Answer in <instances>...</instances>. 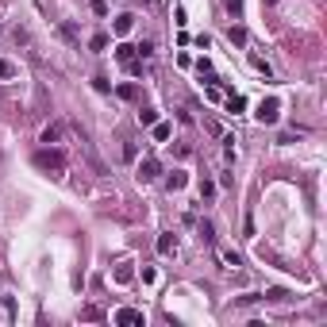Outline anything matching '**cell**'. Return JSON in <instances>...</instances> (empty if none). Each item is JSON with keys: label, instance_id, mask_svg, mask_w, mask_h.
Returning a JSON list of instances; mask_svg holds the SVG:
<instances>
[{"label": "cell", "instance_id": "6da1fadb", "mask_svg": "<svg viewBox=\"0 0 327 327\" xmlns=\"http://www.w3.org/2000/svg\"><path fill=\"white\" fill-rule=\"evenodd\" d=\"M35 165H39V169H54V173H62V169H65V150L43 147V150H35Z\"/></svg>", "mask_w": 327, "mask_h": 327}, {"label": "cell", "instance_id": "7a4b0ae2", "mask_svg": "<svg viewBox=\"0 0 327 327\" xmlns=\"http://www.w3.org/2000/svg\"><path fill=\"white\" fill-rule=\"evenodd\" d=\"M277 115H281V104H277V100H262L258 119H262V123H277Z\"/></svg>", "mask_w": 327, "mask_h": 327}, {"label": "cell", "instance_id": "3957f363", "mask_svg": "<svg viewBox=\"0 0 327 327\" xmlns=\"http://www.w3.org/2000/svg\"><path fill=\"white\" fill-rule=\"evenodd\" d=\"M158 173H162L158 158H143V162H139V177H143V181H154Z\"/></svg>", "mask_w": 327, "mask_h": 327}, {"label": "cell", "instance_id": "277c9868", "mask_svg": "<svg viewBox=\"0 0 327 327\" xmlns=\"http://www.w3.org/2000/svg\"><path fill=\"white\" fill-rule=\"evenodd\" d=\"M62 135H65V123H50V127L43 131V143H47V147H58Z\"/></svg>", "mask_w": 327, "mask_h": 327}, {"label": "cell", "instance_id": "5b68a950", "mask_svg": "<svg viewBox=\"0 0 327 327\" xmlns=\"http://www.w3.org/2000/svg\"><path fill=\"white\" fill-rule=\"evenodd\" d=\"M115 324H143V312H135V308H119V312H115Z\"/></svg>", "mask_w": 327, "mask_h": 327}, {"label": "cell", "instance_id": "8992f818", "mask_svg": "<svg viewBox=\"0 0 327 327\" xmlns=\"http://www.w3.org/2000/svg\"><path fill=\"white\" fill-rule=\"evenodd\" d=\"M115 58H119L123 65H131V62H135V47H127V43H119V47H115Z\"/></svg>", "mask_w": 327, "mask_h": 327}, {"label": "cell", "instance_id": "52a82bcc", "mask_svg": "<svg viewBox=\"0 0 327 327\" xmlns=\"http://www.w3.org/2000/svg\"><path fill=\"white\" fill-rule=\"evenodd\" d=\"M139 123H143V127H154V123H158V112L154 108H139Z\"/></svg>", "mask_w": 327, "mask_h": 327}, {"label": "cell", "instance_id": "ba28073f", "mask_svg": "<svg viewBox=\"0 0 327 327\" xmlns=\"http://www.w3.org/2000/svg\"><path fill=\"white\" fill-rule=\"evenodd\" d=\"M173 246H177V239H173L169 231H165V235H158V254H169Z\"/></svg>", "mask_w": 327, "mask_h": 327}, {"label": "cell", "instance_id": "9c48e42d", "mask_svg": "<svg viewBox=\"0 0 327 327\" xmlns=\"http://www.w3.org/2000/svg\"><path fill=\"white\" fill-rule=\"evenodd\" d=\"M131 19H135V16H119V19H115V35H127V31H131Z\"/></svg>", "mask_w": 327, "mask_h": 327}, {"label": "cell", "instance_id": "30bf717a", "mask_svg": "<svg viewBox=\"0 0 327 327\" xmlns=\"http://www.w3.org/2000/svg\"><path fill=\"white\" fill-rule=\"evenodd\" d=\"M227 39H231L235 47H243V43H246V31H243V27H231V31H227Z\"/></svg>", "mask_w": 327, "mask_h": 327}, {"label": "cell", "instance_id": "8fae6325", "mask_svg": "<svg viewBox=\"0 0 327 327\" xmlns=\"http://www.w3.org/2000/svg\"><path fill=\"white\" fill-rule=\"evenodd\" d=\"M185 181H189V177H185L181 169H173V173H169V189H185Z\"/></svg>", "mask_w": 327, "mask_h": 327}, {"label": "cell", "instance_id": "7c38bea8", "mask_svg": "<svg viewBox=\"0 0 327 327\" xmlns=\"http://www.w3.org/2000/svg\"><path fill=\"white\" fill-rule=\"evenodd\" d=\"M219 258H223V262H227V266H243V258H239V254H235V250H219Z\"/></svg>", "mask_w": 327, "mask_h": 327}, {"label": "cell", "instance_id": "4fadbf2b", "mask_svg": "<svg viewBox=\"0 0 327 327\" xmlns=\"http://www.w3.org/2000/svg\"><path fill=\"white\" fill-rule=\"evenodd\" d=\"M154 139H158V143L169 139V123H154Z\"/></svg>", "mask_w": 327, "mask_h": 327}, {"label": "cell", "instance_id": "5bb4252c", "mask_svg": "<svg viewBox=\"0 0 327 327\" xmlns=\"http://www.w3.org/2000/svg\"><path fill=\"white\" fill-rule=\"evenodd\" d=\"M89 47H93V50H104V47H108V35H93Z\"/></svg>", "mask_w": 327, "mask_h": 327}, {"label": "cell", "instance_id": "9a60e30c", "mask_svg": "<svg viewBox=\"0 0 327 327\" xmlns=\"http://www.w3.org/2000/svg\"><path fill=\"white\" fill-rule=\"evenodd\" d=\"M12 73H16V65H12V62H4V58H0V81H8V77H12Z\"/></svg>", "mask_w": 327, "mask_h": 327}, {"label": "cell", "instance_id": "2e32d148", "mask_svg": "<svg viewBox=\"0 0 327 327\" xmlns=\"http://www.w3.org/2000/svg\"><path fill=\"white\" fill-rule=\"evenodd\" d=\"M119 97H123V100H135L139 93H135V85H119Z\"/></svg>", "mask_w": 327, "mask_h": 327}, {"label": "cell", "instance_id": "e0dca14e", "mask_svg": "<svg viewBox=\"0 0 327 327\" xmlns=\"http://www.w3.org/2000/svg\"><path fill=\"white\" fill-rule=\"evenodd\" d=\"M135 54H143V58H150V54H154V43H139V47H135Z\"/></svg>", "mask_w": 327, "mask_h": 327}, {"label": "cell", "instance_id": "ac0fdd59", "mask_svg": "<svg viewBox=\"0 0 327 327\" xmlns=\"http://www.w3.org/2000/svg\"><path fill=\"white\" fill-rule=\"evenodd\" d=\"M93 12L97 16H108V0H93Z\"/></svg>", "mask_w": 327, "mask_h": 327}, {"label": "cell", "instance_id": "d6986e66", "mask_svg": "<svg viewBox=\"0 0 327 327\" xmlns=\"http://www.w3.org/2000/svg\"><path fill=\"white\" fill-rule=\"evenodd\" d=\"M200 239H204V243H212V239H216V235H212V223H200Z\"/></svg>", "mask_w": 327, "mask_h": 327}, {"label": "cell", "instance_id": "ffe728a7", "mask_svg": "<svg viewBox=\"0 0 327 327\" xmlns=\"http://www.w3.org/2000/svg\"><path fill=\"white\" fill-rule=\"evenodd\" d=\"M227 104H231V112H243V108H246V100H243V97H231Z\"/></svg>", "mask_w": 327, "mask_h": 327}, {"label": "cell", "instance_id": "44dd1931", "mask_svg": "<svg viewBox=\"0 0 327 327\" xmlns=\"http://www.w3.org/2000/svg\"><path fill=\"white\" fill-rule=\"evenodd\" d=\"M115 281H131V266H119V270H115Z\"/></svg>", "mask_w": 327, "mask_h": 327}, {"label": "cell", "instance_id": "7402d4cb", "mask_svg": "<svg viewBox=\"0 0 327 327\" xmlns=\"http://www.w3.org/2000/svg\"><path fill=\"white\" fill-rule=\"evenodd\" d=\"M223 4H227V12H235V16L243 12V0H223Z\"/></svg>", "mask_w": 327, "mask_h": 327}, {"label": "cell", "instance_id": "603a6c76", "mask_svg": "<svg viewBox=\"0 0 327 327\" xmlns=\"http://www.w3.org/2000/svg\"><path fill=\"white\" fill-rule=\"evenodd\" d=\"M147 4H154V0H147Z\"/></svg>", "mask_w": 327, "mask_h": 327}]
</instances>
